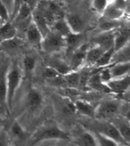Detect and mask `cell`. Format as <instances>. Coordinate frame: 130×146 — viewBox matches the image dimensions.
Masks as SVG:
<instances>
[{"label":"cell","mask_w":130,"mask_h":146,"mask_svg":"<svg viewBox=\"0 0 130 146\" xmlns=\"http://www.w3.org/2000/svg\"><path fill=\"white\" fill-rule=\"evenodd\" d=\"M22 70L17 63H12L9 64L6 75L7 106L9 112L12 111L14 96L22 80Z\"/></svg>","instance_id":"6da1fadb"},{"label":"cell","mask_w":130,"mask_h":146,"mask_svg":"<svg viewBox=\"0 0 130 146\" xmlns=\"http://www.w3.org/2000/svg\"><path fill=\"white\" fill-rule=\"evenodd\" d=\"M66 132L56 125H47L37 130L32 136L33 143H39L50 140H69Z\"/></svg>","instance_id":"7a4b0ae2"},{"label":"cell","mask_w":130,"mask_h":146,"mask_svg":"<svg viewBox=\"0 0 130 146\" xmlns=\"http://www.w3.org/2000/svg\"><path fill=\"white\" fill-rule=\"evenodd\" d=\"M66 49L65 37L50 31L41 41L40 50L49 54H55Z\"/></svg>","instance_id":"3957f363"},{"label":"cell","mask_w":130,"mask_h":146,"mask_svg":"<svg viewBox=\"0 0 130 146\" xmlns=\"http://www.w3.org/2000/svg\"><path fill=\"white\" fill-rule=\"evenodd\" d=\"M121 110V105L117 100H106L96 106L95 116L100 120L109 121L118 115Z\"/></svg>","instance_id":"277c9868"},{"label":"cell","mask_w":130,"mask_h":146,"mask_svg":"<svg viewBox=\"0 0 130 146\" xmlns=\"http://www.w3.org/2000/svg\"><path fill=\"white\" fill-rule=\"evenodd\" d=\"M9 64L6 60L0 61V114L5 115L9 113L7 106V87H6V75Z\"/></svg>","instance_id":"5b68a950"},{"label":"cell","mask_w":130,"mask_h":146,"mask_svg":"<svg viewBox=\"0 0 130 146\" xmlns=\"http://www.w3.org/2000/svg\"><path fill=\"white\" fill-rule=\"evenodd\" d=\"M101 122H99V124L97 125V129L95 132H100L101 134H104L109 137L111 139H113L114 141L119 145H128L126 141L123 139V138L121 136L120 133L119 132L115 125H114L111 122L108 121H104L101 120Z\"/></svg>","instance_id":"8992f818"},{"label":"cell","mask_w":130,"mask_h":146,"mask_svg":"<svg viewBox=\"0 0 130 146\" xmlns=\"http://www.w3.org/2000/svg\"><path fill=\"white\" fill-rule=\"evenodd\" d=\"M89 45L87 43H84L79 48L74 50L69 55V64L72 70H78L85 64L86 53Z\"/></svg>","instance_id":"52a82bcc"},{"label":"cell","mask_w":130,"mask_h":146,"mask_svg":"<svg viewBox=\"0 0 130 146\" xmlns=\"http://www.w3.org/2000/svg\"><path fill=\"white\" fill-rule=\"evenodd\" d=\"M105 84L109 88L110 93L116 94H124L129 90V74L119 78H113Z\"/></svg>","instance_id":"ba28073f"},{"label":"cell","mask_w":130,"mask_h":146,"mask_svg":"<svg viewBox=\"0 0 130 146\" xmlns=\"http://www.w3.org/2000/svg\"><path fill=\"white\" fill-rule=\"evenodd\" d=\"M66 41V56L69 58L74 50H76L85 42V38L82 33H73L71 32L65 37Z\"/></svg>","instance_id":"9c48e42d"},{"label":"cell","mask_w":130,"mask_h":146,"mask_svg":"<svg viewBox=\"0 0 130 146\" xmlns=\"http://www.w3.org/2000/svg\"><path fill=\"white\" fill-rule=\"evenodd\" d=\"M114 35L115 30L109 31H100V34L95 36L92 39V42L95 45H97L104 48V50H108L114 48Z\"/></svg>","instance_id":"30bf717a"},{"label":"cell","mask_w":130,"mask_h":146,"mask_svg":"<svg viewBox=\"0 0 130 146\" xmlns=\"http://www.w3.org/2000/svg\"><path fill=\"white\" fill-rule=\"evenodd\" d=\"M31 18H32V21L33 23L37 27L40 33L42 34L43 38L50 32V27L47 22V19L44 14L39 9L37 8L33 9L32 11V14H31Z\"/></svg>","instance_id":"8fae6325"},{"label":"cell","mask_w":130,"mask_h":146,"mask_svg":"<svg viewBox=\"0 0 130 146\" xmlns=\"http://www.w3.org/2000/svg\"><path fill=\"white\" fill-rule=\"evenodd\" d=\"M111 122L115 125L121 136L126 141L128 145H129L130 141V125L129 119L125 116L120 117L116 116L111 119Z\"/></svg>","instance_id":"7c38bea8"},{"label":"cell","mask_w":130,"mask_h":146,"mask_svg":"<svg viewBox=\"0 0 130 146\" xmlns=\"http://www.w3.org/2000/svg\"><path fill=\"white\" fill-rule=\"evenodd\" d=\"M42 94L37 89L31 88L28 92L26 96V105L31 112H35L43 104Z\"/></svg>","instance_id":"4fadbf2b"},{"label":"cell","mask_w":130,"mask_h":146,"mask_svg":"<svg viewBox=\"0 0 130 146\" xmlns=\"http://www.w3.org/2000/svg\"><path fill=\"white\" fill-rule=\"evenodd\" d=\"M25 32H26V38L28 43L33 46V48L40 50L43 35L32 20L28 25Z\"/></svg>","instance_id":"5bb4252c"},{"label":"cell","mask_w":130,"mask_h":146,"mask_svg":"<svg viewBox=\"0 0 130 146\" xmlns=\"http://www.w3.org/2000/svg\"><path fill=\"white\" fill-rule=\"evenodd\" d=\"M129 26L119 28L115 30L114 35V51L118 50L125 45L129 44Z\"/></svg>","instance_id":"9a60e30c"},{"label":"cell","mask_w":130,"mask_h":146,"mask_svg":"<svg viewBox=\"0 0 130 146\" xmlns=\"http://www.w3.org/2000/svg\"><path fill=\"white\" fill-rule=\"evenodd\" d=\"M65 19L69 26V29L73 33H82L85 28V21L80 15L77 14L66 15Z\"/></svg>","instance_id":"2e32d148"},{"label":"cell","mask_w":130,"mask_h":146,"mask_svg":"<svg viewBox=\"0 0 130 146\" xmlns=\"http://www.w3.org/2000/svg\"><path fill=\"white\" fill-rule=\"evenodd\" d=\"M76 113L86 117L95 118L96 107L89 102L84 100H77L74 103Z\"/></svg>","instance_id":"e0dca14e"},{"label":"cell","mask_w":130,"mask_h":146,"mask_svg":"<svg viewBox=\"0 0 130 146\" xmlns=\"http://www.w3.org/2000/svg\"><path fill=\"white\" fill-rule=\"evenodd\" d=\"M110 70L113 78H119L129 74L130 61L114 63L110 65Z\"/></svg>","instance_id":"ac0fdd59"},{"label":"cell","mask_w":130,"mask_h":146,"mask_svg":"<svg viewBox=\"0 0 130 146\" xmlns=\"http://www.w3.org/2000/svg\"><path fill=\"white\" fill-rule=\"evenodd\" d=\"M50 31H53L60 35L66 37L72 32L68 23L66 22L65 18H59L53 22L50 25Z\"/></svg>","instance_id":"d6986e66"},{"label":"cell","mask_w":130,"mask_h":146,"mask_svg":"<svg viewBox=\"0 0 130 146\" xmlns=\"http://www.w3.org/2000/svg\"><path fill=\"white\" fill-rule=\"evenodd\" d=\"M74 142L78 145L98 146L93 132L90 131H83L75 139Z\"/></svg>","instance_id":"ffe728a7"},{"label":"cell","mask_w":130,"mask_h":146,"mask_svg":"<svg viewBox=\"0 0 130 146\" xmlns=\"http://www.w3.org/2000/svg\"><path fill=\"white\" fill-rule=\"evenodd\" d=\"M17 29L11 21L4 22L0 25V41L12 38L17 35Z\"/></svg>","instance_id":"44dd1931"},{"label":"cell","mask_w":130,"mask_h":146,"mask_svg":"<svg viewBox=\"0 0 130 146\" xmlns=\"http://www.w3.org/2000/svg\"><path fill=\"white\" fill-rule=\"evenodd\" d=\"M48 66L52 67L56 70L59 74L65 75L72 71V69L69 67V63L65 61L60 58H53L49 60Z\"/></svg>","instance_id":"7402d4cb"},{"label":"cell","mask_w":130,"mask_h":146,"mask_svg":"<svg viewBox=\"0 0 130 146\" xmlns=\"http://www.w3.org/2000/svg\"><path fill=\"white\" fill-rule=\"evenodd\" d=\"M106 50L97 45H95L92 48H88L86 53V58H85V64L94 65L99 58L102 55V54Z\"/></svg>","instance_id":"603a6c76"},{"label":"cell","mask_w":130,"mask_h":146,"mask_svg":"<svg viewBox=\"0 0 130 146\" xmlns=\"http://www.w3.org/2000/svg\"><path fill=\"white\" fill-rule=\"evenodd\" d=\"M62 76L66 84V88L74 89V90L78 88L79 82H80V72L78 70H72Z\"/></svg>","instance_id":"cb8c5ba5"},{"label":"cell","mask_w":130,"mask_h":146,"mask_svg":"<svg viewBox=\"0 0 130 146\" xmlns=\"http://www.w3.org/2000/svg\"><path fill=\"white\" fill-rule=\"evenodd\" d=\"M130 61V48L129 44H128L118 50L114 51L112 57L111 64L114 63L126 62Z\"/></svg>","instance_id":"d4e9b609"},{"label":"cell","mask_w":130,"mask_h":146,"mask_svg":"<svg viewBox=\"0 0 130 146\" xmlns=\"http://www.w3.org/2000/svg\"><path fill=\"white\" fill-rule=\"evenodd\" d=\"M104 18L108 19L114 20H120L123 15V10L119 8L116 7V5H108L104 9V12L102 13Z\"/></svg>","instance_id":"484cf974"},{"label":"cell","mask_w":130,"mask_h":146,"mask_svg":"<svg viewBox=\"0 0 130 146\" xmlns=\"http://www.w3.org/2000/svg\"><path fill=\"white\" fill-rule=\"evenodd\" d=\"M2 50H9V51H14V50L18 49L20 47L23 45V41L18 37H14L12 38L5 40V41H0Z\"/></svg>","instance_id":"4316f807"},{"label":"cell","mask_w":130,"mask_h":146,"mask_svg":"<svg viewBox=\"0 0 130 146\" xmlns=\"http://www.w3.org/2000/svg\"><path fill=\"white\" fill-rule=\"evenodd\" d=\"M114 53V48H111L108 50H105L102 55L99 58V59L96 61L94 66L97 68H102L111 64L112 57Z\"/></svg>","instance_id":"83f0119b"},{"label":"cell","mask_w":130,"mask_h":146,"mask_svg":"<svg viewBox=\"0 0 130 146\" xmlns=\"http://www.w3.org/2000/svg\"><path fill=\"white\" fill-rule=\"evenodd\" d=\"M120 26L119 20L108 19L104 18L100 21L98 25V29L100 31H109L116 30Z\"/></svg>","instance_id":"f1b7e54d"},{"label":"cell","mask_w":130,"mask_h":146,"mask_svg":"<svg viewBox=\"0 0 130 146\" xmlns=\"http://www.w3.org/2000/svg\"><path fill=\"white\" fill-rule=\"evenodd\" d=\"M10 132L14 139L23 140L26 137V132L24 131V128L21 126V125L18 121L14 120L10 128Z\"/></svg>","instance_id":"f546056e"},{"label":"cell","mask_w":130,"mask_h":146,"mask_svg":"<svg viewBox=\"0 0 130 146\" xmlns=\"http://www.w3.org/2000/svg\"><path fill=\"white\" fill-rule=\"evenodd\" d=\"M93 134L95 135L96 141L97 142V145L100 146H117L118 144L116 141H114L109 137L104 134H101L100 132H94Z\"/></svg>","instance_id":"4dcf8cb0"},{"label":"cell","mask_w":130,"mask_h":146,"mask_svg":"<svg viewBox=\"0 0 130 146\" xmlns=\"http://www.w3.org/2000/svg\"><path fill=\"white\" fill-rule=\"evenodd\" d=\"M37 61L34 57L26 55L23 59V68L26 74L31 75L35 70Z\"/></svg>","instance_id":"1f68e13d"},{"label":"cell","mask_w":130,"mask_h":146,"mask_svg":"<svg viewBox=\"0 0 130 146\" xmlns=\"http://www.w3.org/2000/svg\"><path fill=\"white\" fill-rule=\"evenodd\" d=\"M98 74H99V77L100 81L102 83H104V84H106V83H107V82L110 81L112 79L110 70V65L100 68V71L98 72Z\"/></svg>","instance_id":"d6a6232c"},{"label":"cell","mask_w":130,"mask_h":146,"mask_svg":"<svg viewBox=\"0 0 130 146\" xmlns=\"http://www.w3.org/2000/svg\"><path fill=\"white\" fill-rule=\"evenodd\" d=\"M60 75L61 74H59V73H58L54 68H53V67H50V66H47V67H44L43 70L42 76L46 80L52 79V78L56 77H58V76H60Z\"/></svg>","instance_id":"836d02e7"},{"label":"cell","mask_w":130,"mask_h":146,"mask_svg":"<svg viewBox=\"0 0 130 146\" xmlns=\"http://www.w3.org/2000/svg\"><path fill=\"white\" fill-rule=\"evenodd\" d=\"M109 5L108 0H93V7L97 12L103 13L106 6Z\"/></svg>","instance_id":"e575fe53"},{"label":"cell","mask_w":130,"mask_h":146,"mask_svg":"<svg viewBox=\"0 0 130 146\" xmlns=\"http://www.w3.org/2000/svg\"><path fill=\"white\" fill-rule=\"evenodd\" d=\"M10 141V136L8 132L4 129L2 128L0 129V146L9 145Z\"/></svg>","instance_id":"d590c367"},{"label":"cell","mask_w":130,"mask_h":146,"mask_svg":"<svg viewBox=\"0 0 130 146\" xmlns=\"http://www.w3.org/2000/svg\"><path fill=\"white\" fill-rule=\"evenodd\" d=\"M0 19L3 20V22L10 21L9 12L1 1H0Z\"/></svg>","instance_id":"8d00e7d4"},{"label":"cell","mask_w":130,"mask_h":146,"mask_svg":"<svg viewBox=\"0 0 130 146\" xmlns=\"http://www.w3.org/2000/svg\"><path fill=\"white\" fill-rule=\"evenodd\" d=\"M24 3V0H14L13 2V9H12V14H11V17H10V21H12V19H14L15 15L17 14V12L18 11V9L21 7V5Z\"/></svg>","instance_id":"74e56055"},{"label":"cell","mask_w":130,"mask_h":146,"mask_svg":"<svg viewBox=\"0 0 130 146\" xmlns=\"http://www.w3.org/2000/svg\"><path fill=\"white\" fill-rule=\"evenodd\" d=\"M0 1L5 5V6L8 9L9 12L10 17H11L12 9H13V2H14V0H0Z\"/></svg>","instance_id":"f35d334b"},{"label":"cell","mask_w":130,"mask_h":146,"mask_svg":"<svg viewBox=\"0 0 130 146\" xmlns=\"http://www.w3.org/2000/svg\"><path fill=\"white\" fill-rule=\"evenodd\" d=\"M24 3H26L27 4H28L32 8V9H33L35 8L36 0H24Z\"/></svg>","instance_id":"ab89813d"},{"label":"cell","mask_w":130,"mask_h":146,"mask_svg":"<svg viewBox=\"0 0 130 146\" xmlns=\"http://www.w3.org/2000/svg\"><path fill=\"white\" fill-rule=\"evenodd\" d=\"M3 23H4V22H3V20H2V19H0V25H3Z\"/></svg>","instance_id":"60d3db41"},{"label":"cell","mask_w":130,"mask_h":146,"mask_svg":"<svg viewBox=\"0 0 130 146\" xmlns=\"http://www.w3.org/2000/svg\"><path fill=\"white\" fill-rule=\"evenodd\" d=\"M3 125L1 124V122H0V129H2V128H3Z\"/></svg>","instance_id":"b9f144b4"},{"label":"cell","mask_w":130,"mask_h":146,"mask_svg":"<svg viewBox=\"0 0 130 146\" xmlns=\"http://www.w3.org/2000/svg\"><path fill=\"white\" fill-rule=\"evenodd\" d=\"M2 50V47H1V44H0V51Z\"/></svg>","instance_id":"7bdbcfd3"},{"label":"cell","mask_w":130,"mask_h":146,"mask_svg":"<svg viewBox=\"0 0 130 146\" xmlns=\"http://www.w3.org/2000/svg\"><path fill=\"white\" fill-rule=\"evenodd\" d=\"M64 1H65V0H59V2H61V3L62 2H64Z\"/></svg>","instance_id":"ee69618b"},{"label":"cell","mask_w":130,"mask_h":146,"mask_svg":"<svg viewBox=\"0 0 130 146\" xmlns=\"http://www.w3.org/2000/svg\"><path fill=\"white\" fill-rule=\"evenodd\" d=\"M71 1H75V0H71Z\"/></svg>","instance_id":"f6af8a7d"}]
</instances>
